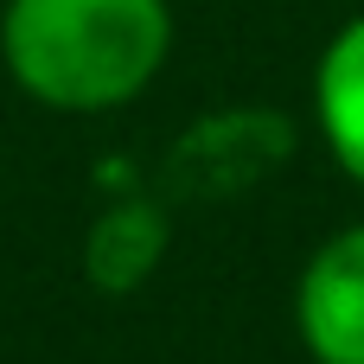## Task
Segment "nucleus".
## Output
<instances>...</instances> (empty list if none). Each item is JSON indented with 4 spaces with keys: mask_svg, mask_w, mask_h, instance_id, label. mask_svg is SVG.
<instances>
[{
    "mask_svg": "<svg viewBox=\"0 0 364 364\" xmlns=\"http://www.w3.org/2000/svg\"><path fill=\"white\" fill-rule=\"evenodd\" d=\"M294 333L314 364H364V224L333 230L294 282Z\"/></svg>",
    "mask_w": 364,
    "mask_h": 364,
    "instance_id": "nucleus-2",
    "label": "nucleus"
},
{
    "mask_svg": "<svg viewBox=\"0 0 364 364\" xmlns=\"http://www.w3.org/2000/svg\"><path fill=\"white\" fill-rule=\"evenodd\" d=\"M314 122L326 154L364 186V13L326 38L314 64Z\"/></svg>",
    "mask_w": 364,
    "mask_h": 364,
    "instance_id": "nucleus-3",
    "label": "nucleus"
},
{
    "mask_svg": "<svg viewBox=\"0 0 364 364\" xmlns=\"http://www.w3.org/2000/svg\"><path fill=\"white\" fill-rule=\"evenodd\" d=\"M173 51L166 0H6L0 6V64L6 77L58 109L102 115L134 102Z\"/></svg>",
    "mask_w": 364,
    "mask_h": 364,
    "instance_id": "nucleus-1",
    "label": "nucleus"
}]
</instances>
